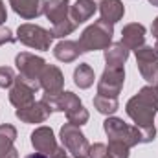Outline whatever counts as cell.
Instances as JSON below:
<instances>
[{
    "label": "cell",
    "instance_id": "17",
    "mask_svg": "<svg viewBox=\"0 0 158 158\" xmlns=\"http://www.w3.org/2000/svg\"><path fill=\"white\" fill-rule=\"evenodd\" d=\"M131 50L123 46L121 42H114L109 48H105V63L110 68H123V63L129 59Z\"/></svg>",
    "mask_w": 158,
    "mask_h": 158
},
{
    "label": "cell",
    "instance_id": "39",
    "mask_svg": "<svg viewBox=\"0 0 158 158\" xmlns=\"http://www.w3.org/2000/svg\"><path fill=\"white\" fill-rule=\"evenodd\" d=\"M105 158H109V156H105Z\"/></svg>",
    "mask_w": 158,
    "mask_h": 158
},
{
    "label": "cell",
    "instance_id": "20",
    "mask_svg": "<svg viewBox=\"0 0 158 158\" xmlns=\"http://www.w3.org/2000/svg\"><path fill=\"white\" fill-rule=\"evenodd\" d=\"M94 70L90 68V64L83 63L79 64L77 68L74 70V83L77 85L79 88H90L94 85Z\"/></svg>",
    "mask_w": 158,
    "mask_h": 158
},
{
    "label": "cell",
    "instance_id": "7",
    "mask_svg": "<svg viewBox=\"0 0 158 158\" xmlns=\"http://www.w3.org/2000/svg\"><path fill=\"white\" fill-rule=\"evenodd\" d=\"M15 64L19 68V76H22V77H26V79H33V81H39L40 72L46 66V63H44L42 57L33 55V53H28V52L19 53L15 57Z\"/></svg>",
    "mask_w": 158,
    "mask_h": 158
},
{
    "label": "cell",
    "instance_id": "35",
    "mask_svg": "<svg viewBox=\"0 0 158 158\" xmlns=\"http://www.w3.org/2000/svg\"><path fill=\"white\" fill-rule=\"evenodd\" d=\"M149 2H151L153 6H156V7H158V0H149Z\"/></svg>",
    "mask_w": 158,
    "mask_h": 158
},
{
    "label": "cell",
    "instance_id": "9",
    "mask_svg": "<svg viewBox=\"0 0 158 158\" xmlns=\"http://www.w3.org/2000/svg\"><path fill=\"white\" fill-rule=\"evenodd\" d=\"M9 101L11 105H15L17 109H22V107H28L35 101V90L31 86H28L24 81H20L19 76L15 79L13 86L9 88Z\"/></svg>",
    "mask_w": 158,
    "mask_h": 158
},
{
    "label": "cell",
    "instance_id": "13",
    "mask_svg": "<svg viewBox=\"0 0 158 158\" xmlns=\"http://www.w3.org/2000/svg\"><path fill=\"white\" fill-rule=\"evenodd\" d=\"M121 44L129 50H136L145 44V26L138 22H131L121 30Z\"/></svg>",
    "mask_w": 158,
    "mask_h": 158
},
{
    "label": "cell",
    "instance_id": "8",
    "mask_svg": "<svg viewBox=\"0 0 158 158\" xmlns=\"http://www.w3.org/2000/svg\"><path fill=\"white\" fill-rule=\"evenodd\" d=\"M39 81H40V88H44L46 94H59V92H63L64 77H63V72L55 64H46L44 70L40 72Z\"/></svg>",
    "mask_w": 158,
    "mask_h": 158
},
{
    "label": "cell",
    "instance_id": "15",
    "mask_svg": "<svg viewBox=\"0 0 158 158\" xmlns=\"http://www.w3.org/2000/svg\"><path fill=\"white\" fill-rule=\"evenodd\" d=\"M44 15L52 24H57L70 17V0H46Z\"/></svg>",
    "mask_w": 158,
    "mask_h": 158
},
{
    "label": "cell",
    "instance_id": "28",
    "mask_svg": "<svg viewBox=\"0 0 158 158\" xmlns=\"http://www.w3.org/2000/svg\"><path fill=\"white\" fill-rule=\"evenodd\" d=\"M15 72L9 66H0V88H11L15 83Z\"/></svg>",
    "mask_w": 158,
    "mask_h": 158
},
{
    "label": "cell",
    "instance_id": "27",
    "mask_svg": "<svg viewBox=\"0 0 158 158\" xmlns=\"http://www.w3.org/2000/svg\"><path fill=\"white\" fill-rule=\"evenodd\" d=\"M66 118H68V123L81 127V125H85V123L88 121V118H90V116H88V110L81 105V107H77V109H74V110L66 112Z\"/></svg>",
    "mask_w": 158,
    "mask_h": 158
},
{
    "label": "cell",
    "instance_id": "10",
    "mask_svg": "<svg viewBox=\"0 0 158 158\" xmlns=\"http://www.w3.org/2000/svg\"><path fill=\"white\" fill-rule=\"evenodd\" d=\"M50 114H52L50 109L42 101H37V103L33 101L31 105L15 110V116L20 121H24V123H42V121H46L50 118Z\"/></svg>",
    "mask_w": 158,
    "mask_h": 158
},
{
    "label": "cell",
    "instance_id": "33",
    "mask_svg": "<svg viewBox=\"0 0 158 158\" xmlns=\"http://www.w3.org/2000/svg\"><path fill=\"white\" fill-rule=\"evenodd\" d=\"M151 33H153V37L158 40V17L155 19V22H153V26H151Z\"/></svg>",
    "mask_w": 158,
    "mask_h": 158
},
{
    "label": "cell",
    "instance_id": "18",
    "mask_svg": "<svg viewBox=\"0 0 158 158\" xmlns=\"http://www.w3.org/2000/svg\"><path fill=\"white\" fill-rule=\"evenodd\" d=\"M81 53H83V50H81L79 42H76V40H61V42H57L55 48H53V55H55L59 61H63V63H72V61H76Z\"/></svg>",
    "mask_w": 158,
    "mask_h": 158
},
{
    "label": "cell",
    "instance_id": "26",
    "mask_svg": "<svg viewBox=\"0 0 158 158\" xmlns=\"http://www.w3.org/2000/svg\"><path fill=\"white\" fill-rule=\"evenodd\" d=\"M136 53V63H153V61H158V53L155 52L153 46H140L134 50Z\"/></svg>",
    "mask_w": 158,
    "mask_h": 158
},
{
    "label": "cell",
    "instance_id": "37",
    "mask_svg": "<svg viewBox=\"0 0 158 158\" xmlns=\"http://www.w3.org/2000/svg\"><path fill=\"white\" fill-rule=\"evenodd\" d=\"M79 158H85V156H79Z\"/></svg>",
    "mask_w": 158,
    "mask_h": 158
},
{
    "label": "cell",
    "instance_id": "5",
    "mask_svg": "<svg viewBox=\"0 0 158 158\" xmlns=\"http://www.w3.org/2000/svg\"><path fill=\"white\" fill-rule=\"evenodd\" d=\"M61 142L68 149V153L74 155L76 158L86 156L88 147H90V143L85 138V134L81 132V129L77 125H72V123H64L61 127Z\"/></svg>",
    "mask_w": 158,
    "mask_h": 158
},
{
    "label": "cell",
    "instance_id": "4",
    "mask_svg": "<svg viewBox=\"0 0 158 158\" xmlns=\"http://www.w3.org/2000/svg\"><path fill=\"white\" fill-rule=\"evenodd\" d=\"M17 40H20L22 44H26L30 48L46 52V50H50L53 35L50 30H44L37 24H20L17 30Z\"/></svg>",
    "mask_w": 158,
    "mask_h": 158
},
{
    "label": "cell",
    "instance_id": "32",
    "mask_svg": "<svg viewBox=\"0 0 158 158\" xmlns=\"http://www.w3.org/2000/svg\"><path fill=\"white\" fill-rule=\"evenodd\" d=\"M6 19H7V13H6V6H4V2L0 0V24H4V22H6Z\"/></svg>",
    "mask_w": 158,
    "mask_h": 158
},
{
    "label": "cell",
    "instance_id": "2",
    "mask_svg": "<svg viewBox=\"0 0 158 158\" xmlns=\"http://www.w3.org/2000/svg\"><path fill=\"white\" fill-rule=\"evenodd\" d=\"M114 35V24L99 19L94 24H90L79 37V46L85 52H96V50H105L110 46V40Z\"/></svg>",
    "mask_w": 158,
    "mask_h": 158
},
{
    "label": "cell",
    "instance_id": "6",
    "mask_svg": "<svg viewBox=\"0 0 158 158\" xmlns=\"http://www.w3.org/2000/svg\"><path fill=\"white\" fill-rule=\"evenodd\" d=\"M125 81V72L123 68H110L107 66L101 79L98 81V94L99 96H109V98H118V94L121 92Z\"/></svg>",
    "mask_w": 158,
    "mask_h": 158
},
{
    "label": "cell",
    "instance_id": "36",
    "mask_svg": "<svg viewBox=\"0 0 158 158\" xmlns=\"http://www.w3.org/2000/svg\"><path fill=\"white\" fill-rule=\"evenodd\" d=\"M155 52L158 53V40H156V44H155Z\"/></svg>",
    "mask_w": 158,
    "mask_h": 158
},
{
    "label": "cell",
    "instance_id": "21",
    "mask_svg": "<svg viewBox=\"0 0 158 158\" xmlns=\"http://www.w3.org/2000/svg\"><path fill=\"white\" fill-rule=\"evenodd\" d=\"M94 107L98 112L105 114V116H112L116 110H118L119 103H118V98H109V96H96L94 98Z\"/></svg>",
    "mask_w": 158,
    "mask_h": 158
},
{
    "label": "cell",
    "instance_id": "16",
    "mask_svg": "<svg viewBox=\"0 0 158 158\" xmlns=\"http://www.w3.org/2000/svg\"><path fill=\"white\" fill-rule=\"evenodd\" d=\"M96 9H98V6L94 0H76V4L70 6V19L76 26H79V24L86 22L96 13Z\"/></svg>",
    "mask_w": 158,
    "mask_h": 158
},
{
    "label": "cell",
    "instance_id": "12",
    "mask_svg": "<svg viewBox=\"0 0 158 158\" xmlns=\"http://www.w3.org/2000/svg\"><path fill=\"white\" fill-rule=\"evenodd\" d=\"M9 4L17 15H20L26 20H31L44 13L46 0H9Z\"/></svg>",
    "mask_w": 158,
    "mask_h": 158
},
{
    "label": "cell",
    "instance_id": "29",
    "mask_svg": "<svg viewBox=\"0 0 158 158\" xmlns=\"http://www.w3.org/2000/svg\"><path fill=\"white\" fill-rule=\"evenodd\" d=\"M107 156V145L103 143H94L88 147V153H86V158H105Z\"/></svg>",
    "mask_w": 158,
    "mask_h": 158
},
{
    "label": "cell",
    "instance_id": "22",
    "mask_svg": "<svg viewBox=\"0 0 158 158\" xmlns=\"http://www.w3.org/2000/svg\"><path fill=\"white\" fill-rule=\"evenodd\" d=\"M57 99H59V112H70L81 107V99L74 92H59Z\"/></svg>",
    "mask_w": 158,
    "mask_h": 158
},
{
    "label": "cell",
    "instance_id": "14",
    "mask_svg": "<svg viewBox=\"0 0 158 158\" xmlns=\"http://www.w3.org/2000/svg\"><path fill=\"white\" fill-rule=\"evenodd\" d=\"M17 138V129L9 123L0 125V158H19L13 142Z\"/></svg>",
    "mask_w": 158,
    "mask_h": 158
},
{
    "label": "cell",
    "instance_id": "38",
    "mask_svg": "<svg viewBox=\"0 0 158 158\" xmlns=\"http://www.w3.org/2000/svg\"><path fill=\"white\" fill-rule=\"evenodd\" d=\"M156 88H158V85H156Z\"/></svg>",
    "mask_w": 158,
    "mask_h": 158
},
{
    "label": "cell",
    "instance_id": "34",
    "mask_svg": "<svg viewBox=\"0 0 158 158\" xmlns=\"http://www.w3.org/2000/svg\"><path fill=\"white\" fill-rule=\"evenodd\" d=\"M26 158H50L48 155H42V153H33V155H28Z\"/></svg>",
    "mask_w": 158,
    "mask_h": 158
},
{
    "label": "cell",
    "instance_id": "3",
    "mask_svg": "<svg viewBox=\"0 0 158 158\" xmlns=\"http://www.w3.org/2000/svg\"><path fill=\"white\" fill-rule=\"evenodd\" d=\"M103 129H105V132H107V136H109L110 140L123 142V143L129 145V147H134V145L142 143L140 127H138V125H127L123 119L109 116V118L103 121Z\"/></svg>",
    "mask_w": 158,
    "mask_h": 158
},
{
    "label": "cell",
    "instance_id": "30",
    "mask_svg": "<svg viewBox=\"0 0 158 158\" xmlns=\"http://www.w3.org/2000/svg\"><path fill=\"white\" fill-rule=\"evenodd\" d=\"M9 42H15V37H13L11 30L0 26V46H2V44H9Z\"/></svg>",
    "mask_w": 158,
    "mask_h": 158
},
{
    "label": "cell",
    "instance_id": "23",
    "mask_svg": "<svg viewBox=\"0 0 158 158\" xmlns=\"http://www.w3.org/2000/svg\"><path fill=\"white\" fill-rule=\"evenodd\" d=\"M138 70L142 74V77L145 79L151 86L158 85V61L153 63H138Z\"/></svg>",
    "mask_w": 158,
    "mask_h": 158
},
{
    "label": "cell",
    "instance_id": "24",
    "mask_svg": "<svg viewBox=\"0 0 158 158\" xmlns=\"http://www.w3.org/2000/svg\"><path fill=\"white\" fill-rule=\"evenodd\" d=\"M76 28H77V26H76V24L72 22V19L68 17V19H64V20L53 24V28H52V35H53V39H63V37L70 35Z\"/></svg>",
    "mask_w": 158,
    "mask_h": 158
},
{
    "label": "cell",
    "instance_id": "11",
    "mask_svg": "<svg viewBox=\"0 0 158 158\" xmlns=\"http://www.w3.org/2000/svg\"><path fill=\"white\" fill-rule=\"evenodd\" d=\"M31 145L35 147L37 153H42V155H48L50 156V153L57 147L53 131L50 127H37L31 132Z\"/></svg>",
    "mask_w": 158,
    "mask_h": 158
},
{
    "label": "cell",
    "instance_id": "19",
    "mask_svg": "<svg viewBox=\"0 0 158 158\" xmlns=\"http://www.w3.org/2000/svg\"><path fill=\"white\" fill-rule=\"evenodd\" d=\"M99 13H101L103 20H107L110 24H116L125 15V6L121 4V0H101Z\"/></svg>",
    "mask_w": 158,
    "mask_h": 158
},
{
    "label": "cell",
    "instance_id": "1",
    "mask_svg": "<svg viewBox=\"0 0 158 158\" xmlns=\"http://www.w3.org/2000/svg\"><path fill=\"white\" fill-rule=\"evenodd\" d=\"M125 110L138 127L153 125L155 114L158 112V88L151 85L140 88V92L127 101Z\"/></svg>",
    "mask_w": 158,
    "mask_h": 158
},
{
    "label": "cell",
    "instance_id": "25",
    "mask_svg": "<svg viewBox=\"0 0 158 158\" xmlns=\"http://www.w3.org/2000/svg\"><path fill=\"white\" fill-rule=\"evenodd\" d=\"M129 145H125L123 142L118 140H110L109 147H107V156L109 158H129Z\"/></svg>",
    "mask_w": 158,
    "mask_h": 158
},
{
    "label": "cell",
    "instance_id": "31",
    "mask_svg": "<svg viewBox=\"0 0 158 158\" xmlns=\"http://www.w3.org/2000/svg\"><path fill=\"white\" fill-rule=\"evenodd\" d=\"M50 158H68V149L63 145V147H55L52 153H50Z\"/></svg>",
    "mask_w": 158,
    "mask_h": 158
}]
</instances>
